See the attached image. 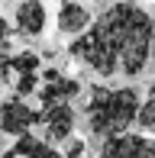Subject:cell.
<instances>
[{"instance_id": "6da1fadb", "label": "cell", "mask_w": 155, "mask_h": 158, "mask_svg": "<svg viewBox=\"0 0 155 158\" xmlns=\"http://www.w3.org/2000/svg\"><path fill=\"white\" fill-rule=\"evenodd\" d=\"M71 58L100 77H136L152 55V16L136 3H113L68 45Z\"/></svg>"}, {"instance_id": "7a4b0ae2", "label": "cell", "mask_w": 155, "mask_h": 158, "mask_svg": "<svg viewBox=\"0 0 155 158\" xmlns=\"http://www.w3.org/2000/svg\"><path fill=\"white\" fill-rule=\"evenodd\" d=\"M139 90L136 87H90V100L84 106V119H87L90 135L100 142L113 139L119 132H129L132 119L139 116Z\"/></svg>"}, {"instance_id": "3957f363", "label": "cell", "mask_w": 155, "mask_h": 158, "mask_svg": "<svg viewBox=\"0 0 155 158\" xmlns=\"http://www.w3.org/2000/svg\"><path fill=\"white\" fill-rule=\"evenodd\" d=\"M39 126H42V132H45V142H52V145L68 142L71 132H74V110H71V103H42Z\"/></svg>"}, {"instance_id": "277c9868", "label": "cell", "mask_w": 155, "mask_h": 158, "mask_svg": "<svg viewBox=\"0 0 155 158\" xmlns=\"http://www.w3.org/2000/svg\"><path fill=\"white\" fill-rule=\"evenodd\" d=\"M100 158H155V139L136 132H119L103 142Z\"/></svg>"}, {"instance_id": "5b68a950", "label": "cell", "mask_w": 155, "mask_h": 158, "mask_svg": "<svg viewBox=\"0 0 155 158\" xmlns=\"http://www.w3.org/2000/svg\"><path fill=\"white\" fill-rule=\"evenodd\" d=\"M32 126H39V110L23 103V97H13L0 103V132L6 135H23Z\"/></svg>"}, {"instance_id": "8992f818", "label": "cell", "mask_w": 155, "mask_h": 158, "mask_svg": "<svg viewBox=\"0 0 155 158\" xmlns=\"http://www.w3.org/2000/svg\"><path fill=\"white\" fill-rule=\"evenodd\" d=\"M45 84L39 87V100L42 103H68L81 94V81L61 74V71H45Z\"/></svg>"}, {"instance_id": "52a82bcc", "label": "cell", "mask_w": 155, "mask_h": 158, "mask_svg": "<svg viewBox=\"0 0 155 158\" xmlns=\"http://www.w3.org/2000/svg\"><path fill=\"white\" fill-rule=\"evenodd\" d=\"M3 158H65V155H61L52 142L36 139L32 132H23V135H16V142L3 152Z\"/></svg>"}, {"instance_id": "ba28073f", "label": "cell", "mask_w": 155, "mask_h": 158, "mask_svg": "<svg viewBox=\"0 0 155 158\" xmlns=\"http://www.w3.org/2000/svg\"><path fill=\"white\" fill-rule=\"evenodd\" d=\"M90 10L81 3H74V0H65V3L58 6V29L68 32V35H81L84 29L90 26Z\"/></svg>"}, {"instance_id": "9c48e42d", "label": "cell", "mask_w": 155, "mask_h": 158, "mask_svg": "<svg viewBox=\"0 0 155 158\" xmlns=\"http://www.w3.org/2000/svg\"><path fill=\"white\" fill-rule=\"evenodd\" d=\"M16 29L23 35H39L45 29V6H42V0H23L16 6Z\"/></svg>"}, {"instance_id": "30bf717a", "label": "cell", "mask_w": 155, "mask_h": 158, "mask_svg": "<svg viewBox=\"0 0 155 158\" xmlns=\"http://www.w3.org/2000/svg\"><path fill=\"white\" fill-rule=\"evenodd\" d=\"M10 26H6V19L0 16V90H3V84L10 81Z\"/></svg>"}, {"instance_id": "8fae6325", "label": "cell", "mask_w": 155, "mask_h": 158, "mask_svg": "<svg viewBox=\"0 0 155 158\" xmlns=\"http://www.w3.org/2000/svg\"><path fill=\"white\" fill-rule=\"evenodd\" d=\"M32 71H39V55L36 52L10 55V74H32Z\"/></svg>"}, {"instance_id": "7c38bea8", "label": "cell", "mask_w": 155, "mask_h": 158, "mask_svg": "<svg viewBox=\"0 0 155 158\" xmlns=\"http://www.w3.org/2000/svg\"><path fill=\"white\" fill-rule=\"evenodd\" d=\"M139 126H145V129H155V84L149 87V94H145V100L139 103Z\"/></svg>"}, {"instance_id": "4fadbf2b", "label": "cell", "mask_w": 155, "mask_h": 158, "mask_svg": "<svg viewBox=\"0 0 155 158\" xmlns=\"http://www.w3.org/2000/svg\"><path fill=\"white\" fill-rule=\"evenodd\" d=\"M32 90H39V71H32V74H16V81H13V94H16V97H26V94H32Z\"/></svg>"}, {"instance_id": "5bb4252c", "label": "cell", "mask_w": 155, "mask_h": 158, "mask_svg": "<svg viewBox=\"0 0 155 158\" xmlns=\"http://www.w3.org/2000/svg\"><path fill=\"white\" fill-rule=\"evenodd\" d=\"M84 148H87V145H84L81 139H68V145H65L61 155H65V158H84Z\"/></svg>"}, {"instance_id": "9a60e30c", "label": "cell", "mask_w": 155, "mask_h": 158, "mask_svg": "<svg viewBox=\"0 0 155 158\" xmlns=\"http://www.w3.org/2000/svg\"><path fill=\"white\" fill-rule=\"evenodd\" d=\"M152 55H155V19H152Z\"/></svg>"}]
</instances>
